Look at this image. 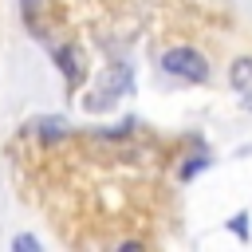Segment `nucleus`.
<instances>
[{
  "instance_id": "obj_1",
  "label": "nucleus",
  "mask_w": 252,
  "mask_h": 252,
  "mask_svg": "<svg viewBox=\"0 0 252 252\" xmlns=\"http://www.w3.org/2000/svg\"><path fill=\"white\" fill-rule=\"evenodd\" d=\"M126 91H130V67H126V63H110V67H102V71L94 75V87H91V94L83 98V106H87L91 114H102V110H110Z\"/></svg>"
},
{
  "instance_id": "obj_6",
  "label": "nucleus",
  "mask_w": 252,
  "mask_h": 252,
  "mask_svg": "<svg viewBox=\"0 0 252 252\" xmlns=\"http://www.w3.org/2000/svg\"><path fill=\"white\" fill-rule=\"evenodd\" d=\"M12 248H16V252H39V240H35L32 232H20V236L12 240Z\"/></svg>"
},
{
  "instance_id": "obj_8",
  "label": "nucleus",
  "mask_w": 252,
  "mask_h": 252,
  "mask_svg": "<svg viewBox=\"0 0 252 252\" xmlns=\"http://www.w3.org/2000/svg\"><path fill=\"white\" fill-rule=\"evenodd\" d=\"M28 4H32V0H28Z\"/></svg>"
},
{
  "instance_id": "obj_2",
  "label": "nucleus",
  "mask_w": 252,
  "mask_h": 252,
  "mask_svg": "<svg viewBox=\"0 0 252 252\" xmlns=\"http://www.w3.org/2000/svg\"><path fill=\"white\" fill-rule=\"evenodd\" d=\"M161 67H165L169 75H177V79H189V83H205V79H209V63H205V55L193 51V47H169V51L161 55Z\"/></svg>"
},
{
  "instance_id": "obj_3",
  "label": "nucleus",
  "mask_w": 252,
  "mask_h": 252,
  "mask_svg": "<svg viewBox=\"0 0 252 252\" xmlns=\"http://www.w3.org/2000/svg\"><path fill=\"white\" fill-rule=\"evenodd\" d=\"M228 79H232V87H236L240 102L252 110V59H236V63H232V71H228Z\"/></svg>"
},
{
  "instance_id": "obj_7",
  "label": "nucleus",
  "mask_w": 252,
  "mask_h": 252,
  "mask_svg": "<svg viewBox=\"0 0 252 252\" xmlns=\"http://www.w3.org/2000/svg\"><path fill=\"white\" fill-rule=\"evenodd\" d=\"M244 220H248V213H236V217H232V232H236L240 240H248V224H244Z\"/></svg>"
},
{
  "instance_id": "obj_4",
  "label": "nucleus",
  "mask_w": 252,
  "mask_h": 252,
  "mask_svg": "<svg viewBox=\"0 0 252 252\" xmlns=\"http://www.w3.org/2000/svg\"><path fill=\"white\" fill-rule=\"evenodd\" d=\"M79 59H83V55H79L75 47H67V51H59V67L67 71V79H71V83H79Z\"/></svg>"
},
{
  "instance_id": "obj_5",
  "label": "nucleus",
  "mask_w": 252,
  "mask_h": 252,
  "mask_svg": "<svg viewBox=\"0 0 252 252\" xmlns=\"http://www.w3.org/2000/svg\"><path fill=\"white\" fill-rule=\"evenodd\" d=\"M35 130L47 134V138H59V134H67V122H59V118H43V122H35Z\"/></svg>"
}]
</instances>
